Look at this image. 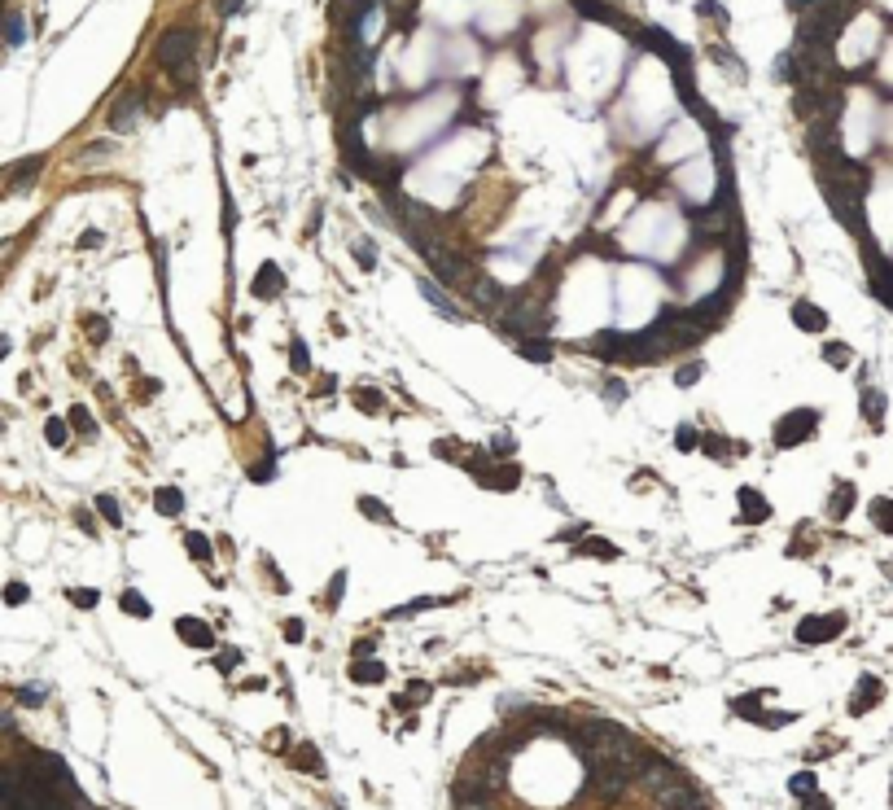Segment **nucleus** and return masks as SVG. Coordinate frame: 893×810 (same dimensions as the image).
<instances>
[{
    "label": "nucleus",
    "mask_w": 893,
    "mask_h": 810,
    "mask_svg": "<svg viewBox=\"0 0 893 810\" xmlns=\"http://www.w3.org/2000/svg\"><path fill=\"white\" fill-rule=\"evenodd\" d=\"M154 53H158V62H162L167 70L193 62V53H197V31H193V27H167V31L158 35V44H154Z\"/></svg>",
    "instance_id": "f257e3e1"
},
{
    "label": "nucleus",
    "mask_w": 893,
    "mask_h": 810,
    "mask_svg": "<svg viewBox=\"0 0 893 810\" xmlns=\"http://www.w3.org/2000/svg\"><path fill=\"white\" fill-rule=\"evenodd\" d=\"M814 429H819V412L814 408H797V412H788V416H780L775 421V447L780 451H793V447H802Z\"/></svg>",
    "instance_id": "f03ea898"
},
{
    "label": "nucleus",
    "mask_w": 893,
    "mask_h": 810,
    "mask_svg": "<svg viewBox=\"0 0 893 810\" xmlns=\"http://www.w3.org/2000/svg\"><path fill=\"white\" fill-rule=\"evenodd\" d=\"M653 801H657V810H705V797L687 780H675V784H666V789H653Z\"/></svg>",
    "instance_id": "7ed1b4c3"
},
{
    "label": "nucleus",
    "mask_w": 893,
    "mask_h": 810,
    "mask_svg": "<svg viewBox=\"0 0 893 810\" xmlns=\"http://www.w3.org/2000/svg\"><path fill=\"white\" fill-rule=\"evenodd\" d=\"M845 631V614H819V618H806L797 622V640L802 644H828Z\"/></svg>",
    "instance_id": "20e7f679"
},
{
    "label": "nucleus",
    "mask_w": 893,
    "mask_h": 810,
    "mask_svg": "<svg viewBox=\"0 0 893 810\" xmlns=\"http://www.w3.org/2000/svg\"><path fill=\"white\" fill-rule=\"evenodd\" d=\"M626 784H631V780H626L622 771H614L609 762H587V789H592L596 797H618Z\"/></svg>",
    "instance_id": "39448f33"
},
{
    "label": "nucleus",
    "mask_w": 893,
    "mask_h": 810,
    "mask_svg": "<svg viewBox=\"0 0 893 810\" xmlns=\"http://www.w3.org/2000/svg\"><path fill=\"white\" fill-rule=\"evenodd\" d=\"M140 106H145V92H136V88H132V92H123V96L114 101V110H110V128H114V132H127V128L136 123Z\"/></svg>",
    "instance_id": "423d86ee"
},
{
    "label": "nucleus",
    "mask_w": 893,
    "mask_h": 810,
    "mask_svg": "<svg viewBox=\"0 0 893 810\" xmlns=\"http://www.w3.org/2000/svg\"><path fill=\"white\" fill-rule=\"evenodd\" d=\"M736 499H740V521H745V526H758V521H767V517H771L767 495H758L753 487H740V491H736Z\"/></svg>",
    "instance_id": "0eeeda50"
},
{
    "label": "nucleus",
    "mask_w": 893,
    "mask_h": 810,
    "mask_svg": "<svg viewBox=\"0 0 893 810\" xmlns=\"http://www.w3.org/2000/svg\"><path fill=\"white\" fill-rule=\"evenodd\" d=\"M517 482H521V469L517 465H487L477 473V487H487V491H517Z\"/></svg>",
    "instance_id": "6e6552de"
},
{
    "label": "nucleus",
    "mask_w": 893,
    "mask_h": 810,
    "mask_svg": "<svg viewBox=\"0 0 893 810\" xmlns=\"http://www.w3.org/2000/svg\"><path fill=\"white\" fill-rule=\"evenodd\" d=\"M175 636H180L189 648H211L215 644V631L201 618H175Z\"/></svg>",
    "instance_id": "1a4fd4ad"
},
{
    "label": "nucleus",
    "mask_w": 893,
    "mask_h": 810,
    "mask_svg": "<svg viewBox=\"0 0 893 810\" xmlns=\"http://www.w3.org/2000/svg\"><path fill=\"white\" fill-rule=\"evenodd\" d=\"M250 294H254V298H276V294H285V272H280L276 263H263L259 276L250 281Z\"/></svg>",
    "instance_id": "9d476101"
},
{
    "label": "nucleus",
    "mask_w": 893,
    "mask_h": 810,
    "mask_svg": "<svg viewBox=\"0 0 893 810\" xmlns=\"http://www.w3.org/2000/svg\"><path fill=\"white\" fill-rule=\"evenodd\" d=\"M880 697H884L880 679H876V675H863V679H858V692L850 697V714H867V710H872V705H876Z\"/></svg>",
    "instance_id": "9b49d317"
},
{
    "label": "nucleus",
    "mask_w": 893,
    "mask_h": 810,
    "mask_svg": "<svg viewBox=\"0 0 893 810\" xmlns=\"http://www.w3.org/2000/svg\"><path fill=\"white\" fill-rule=\"evenodd\" d=\"M854 499H858L854 482H836V491L828 495V517H832V521H845L850 509H854Z\"/></svg>",
    "instance_id": "f8f14e48"
},
{
    "label": "nucleus",
    "mask_w": 893,
    "mask_h": 810,
    "mask_svg": "<svg viewBox=\"0 0 893 810\" xmlns=\"http://www.w3.org/2000/svg\"><path fill=\"white\" fill-rule=\"evenodd\" d=\"M793 324L806 328V333H823L828 328V316L819 307H810V302H793Z\"/></svg>",
    "instance_id": "ddd939ff"
},
{
    "label": "nucleus",
    "mask_w": 893,
    "mask_h": 810,
    "mask_svg": "<svg viewBox=\"0 0 893 810\" xmlns=\"http://www.w3.org/2000/svg\"><path fill=\"white\" fill-rule=\"evenodd\" d=\"M154 509H158L162 517H180V513H184V491H180V487H158V491H154Z\"/></svg>",
    "instance_id": "4468645a"
},
{
    "label": "nucleus",
    "mask_w": 893,
    "mask_h": 810,
    "mask_svg": "<svg viewBox=\"0 0 893 810\" xmlns=\"http://www.w3.org/2000/svg\"><path fill=\"white\" fill-rule=\"evenodd\" d=\"M421 294L433 302V311H438V316H447V320H455V324L465 320V311H460V307H451V302H447V294H443L438 285H433V281H421Z\"/></svg>",
    "instance_id": "2eb2a0df"
},
{
    "label": "nucleus",
    "mask_w": 893,
    "mask_h": 810,
    "mask_svg": "<svg viewBox=\"0 0 893 810\" xmlns=\"http://www.w3.org/2000/svg\"><path fill=\"white\" fill-rule=\"evenodd\" d=\"M350 679L355 683H381V679H386V666H381L377 657H355V662H350Z\"/></svg>",
    "instance_id": "dca6fc26"
},
{
    "label": "nucleus",
    "mask_w": 893,
    "mask_h": 810,
    "mask_svg": "<svg viewBox=\"0 0 893 810\" xmlns=\"http://www.w3.org/2000/svg\"><path fill=\"white\" fill-rule=\"evenodd\" d=\"M517 355L534 360V364H552V342L543 338H517Z\"/></svg>",
    "instance_id": "f3484780"
},
{
    "label": "nucleus",
    "mask_w": 893,
    "mask_h": 810,
    "mask_svg": "<svg viewBox=\"0 0 893 810\" xmlns=\"http://www.w3.org/2000/svg\"><path fill=\"white\" fill-rule=\"evenodd\" d=\"M350 399H355V408H360V412H368V416H377L381 408H386V399H381V390H372V386H355V390H350Z\"/></svg>",
    "instance_id": "a211bd4d"
},
{
    "label": "nucleus",
    "mask_w": 893,
    "mask_h": 810,
    "mask_svg": "<svg viewBox=\"0 0 893 810\" xmlns=\"http://www.w3.org/2000/svg\"><path fill=\"white\" fill-rule=\"evenodd\" d=\"M867 513H872V526H876V530L893 535V499H884V495L872 499V504H867Z\"/></svg>",
    "instance_id": "6ab92c4d"
},
{
    "label": "nucleus",
    "mask_w": 893,
    "mask_h": 810,
    "mask_svg": "<svg viewBox=\"0 0 893 810\" xmlns=\"http://www.w3.org/2000/svg\"><path fill=\"white\" fill-rule=\"evenodd\" d=\"M294 767H298V771H311V775H324L320 749H316V745H298V749H294Z\"/></svg>",
    "instance_id": "aec40b11"
},
{
    "label": "nucleus",
    "mask_w": 893,
    "mask_h": 810,
    "mask_svg": "<svg viewBox=\"0 0 893 810\" xmlns=\"http://www.w3.org/2000/svg\"><path fill=\"white\" fill-rule=\"evenodd\" d=\"M184 548H189V556H193V561H201V565H206V561H211V556H215V548H211V539H206V535H201V530H189V535H184Z\"/></svg>",
    "instance_id": "412c9836"
},
{
    "label": "nucleus",
    "mask_w": 893,
    "mask_h": 810,
    "mask_svg": "<svg viewBox=\"0 0 893 810\" xmlns=\"http://www.w3.org/2000/svg\"><path fill=\"white\" fill-rule=\"evenodd\" d=\"M360 513L368 517V521H381V526H394V513L386 509L381 499H372V495H360Z\"/></svg>",
    "instance_id": "4be33fe9"
},
{
    "label": "nucleus",
    "mask_w": 893,
    "mask_h": 810,
    "mask_svg": "<svg viewBox=\"0 0 893 810\" xmlns=\"http://www.w3.org/2000/svg\"><path fill=\"white\" fill-rule=\"evenodd\" d=\"M582 552H587V556H596V561H618V548L609 543V539H596V535H587V539H582Z\"/></svg>",
    "instance_id": "5701e85b"
},
{
    "label": "nucleus",
    "mask_w": 893,
    "mask_h": 810,
    "mask_svg": "<svg viewBox=\"0 0 893 810\" xmlns=\"http://www.w3.org/2000/svg\"><path fill=\"white\" fill-rule=\"evenodd\" d=\"M118 604H123V614H132V618H149V614H154V609H149V600L140 592H132V587L118 596Z\"/></svg>",
    "instance_id": "b1692460"
},
{
    "label": "nucleus",
    "mask_w": 893,
    "mask_h": 810,
    "mask_svg": "<svg viewBox=\"0 0 893 810\" xmlns=\"http://www.w3.org/2000/svg\"><path fill=\"white\" fill-rule=\"evenodd\" d=\"M863 416L872 421V425L884 421V394L880 390H863Z\"/></svg>",
    "instance_id": "393cba45"
},
{
    "label": "nucleus",
    "mask_w": 893,
    "mask_h": 810,
    "mask_svg": "<svg viewBox=\"0 0 893 810\" xmlns=\"http://www.w3.org/2000/svg\"><path fill=\"white\" fill-rule=\"evenodd\" d=\"M289 364H294V372H302V377L311 372V350H307V342H302V338L289 342Z\"/></svg>",
    "instance_id": "a878e982"
},
{
    "label": "nucleus",
    "mask_w": 893,
    "mask_h": 810,
    "mask_svg": "<svg viewBox=\"0 0 893 810\" xmlns=\"http://www.w3.org/2000/svg\"><path fill=\"white\" fill-rule=\"evenodd\" d=\"M44 438H48V447H66L70 425H66L62 416H48V421H44Z\"/></svg>",
    "instance_id": "bb28decb"
},
{
    "label": "nucleus",
    "mask_w": 893,
    "mask_h": 810,
    "mask_svg": "<svg viewBox=\"0 0 893 810\" xmlns=\"http://www.w3.org/2000/svg\"><path fill=\"white\" fill-rule=\"evenodd\" d=\"M762 701H767V692H749V697H736V705H731V710L758 723V714H762Z\"/></svg>",
    "instance_id": "cd10ccee"
},
{
    "label": "nucleus",
    "mask_w": 893,
    "mask_h": 810,
    "mask_svg": "<svg viewBox=\"0 0 893 810\" xmlns=\"http://www.w3.org/2000/svg\"><path fill=\"white\" fill-rule=\"evenodd\" d=\"M701 372H705V364H701V360H692V364H679V372H675V386H679V390L697 386V382H701Z\"/></svg>",
    "instance_id": "c85d7f7f"
},
{
    "label": "nucleus",
    "mask_w": 893,
    "mask_h": 810,
    "mask_svg": "<svg viewBox=\"0 0 893 810\" xmlns=\"http://www.w3.org/2000/svg\"><path fill=\"white\" fill-rule=\"evenodd\" d=\"M814 789H819V780H814V771H802V775H793V780H788V793H793V797H810Z\"/></svg>",
    "instance_id": "c756f323"
},
{
    "label": "nucleus",
    "mask_w": 893,
    "mask_h": 810,
    "mask_svg": "<svg viewBox=\"0 0 893 810\" xmlns=\"http://www.w3.org/2000/svg\"><path fill=\"white\" fill-rule=\"evenodd\" d=\"M412 692H399L394 697V705L399 710H407V705H421V701H429V683H407Z\"/></svg>",
    "instance_id": "7c9ffc66"
},
{
    "label": "nucleus",
    "mask_w": 893,
    "mask_h": 810,
    "mask_svg": "<svg viewBox=\"0 0 893 810\" xmlns=\"http://www.w3.org/2000/svg\"><path fill=\"white\" fill-rule=\"evenodd\" d=\"M578 13L596 18V22H614V9H609L604 0H578Z\"/></svg>",
    "instance_id": "2f4dec72"
},
{
    "label": "nucleus",
    "mask_w": 893,
    "mask_h": 810,
    "mask_svg": "<svg viewBox=\"0 0 893 810\" xmlns=\"http://www.w3.org/2000/svg\"><path fill=\"white\" fill-rule=\"evenodd\" d=\"M675 447H679V451H697V447H701V434H697L692 425H679V429H675Z\"/></svg>",
    "instance_id": "473e14b6"
},
{
    "label": "nucleus",
    "mask_w": 893,
    "mask_h": 810,
    "mask_svg": "<svg viewBox=\"0 0 893 810\" xmlns=\"http://www.w3.org/2000/svg\"><path fill=\"white\" fill-rule=\"evenodd\" d=\"M96 509H101V517H106L110 526H123V513H118V499L114 495H96Z\"/></svg>",
    "instance_id": "72a5a7b5"
},
{
    "label": "nucleus",
    "mask_w": 893,
    "mask_h": 810,
    "mask_svg": "<svg viewBox=\"0 0 893 810\" xmlns=\"http://www.w3.org/2000/svg\"><path fill=\"white\" fill-rule=\"evenodd\" d=\"M96 600L101 596L92 587H70V604H74V609H96Z\"/></svg>",
    "instance_id": "f704fd0d"
},
{
    "label": "nucleus",
    "mask_w": 893,
    "mask_h": 810,
    "mask_svg": "<svg viewBox=\"0 0 893 810\" xmlns=\"http://www.w3.org/2000/svg\"><path fill=\"white\" fill-rule=\"evenodd\" d=\"M70 429H79V434H92V429H96L92 412H88V408H70Z\"/></svg>",
    "instance_id": "c9c22d12"
},
{
    "label": "nucleus",
    "mask_w": 893,
    "mask_h": 810,
    "mask_svg": "<svg viewBox=\"0 0 893 810\" xmlns=\"http://www.w3.org/2000/svg\"><path fill=\"white\" fill-rule=\"evenodd\" d=\"M35 171H40V158H27L18 171H13V180H9V189H18V184H27V180H35Z\"/></svg>",
    "instance_id": "e433bc0d"
},
{
    "label": "nucleus",
    "mask_w": 893,
    "mask_h": 810,
    "mask_svg": "<svg viewBox=\"0 0 893 810\" xmlns=\"http://www.w3.org/2000/svg\"><path fill=\"white\" fill-rule=\"evenodd\" d=\"M342 596H346V570H338L333 578H328V596H324V600H328V604H338Z\"/></svg>",
    "instance_id": "4c0bfd02"
},
{
    "label": "nucleus",
    "mask_w": 893,
    "mask_h": 810,
    "mask_svg": "<svg viewBox=\"0 0 893 810\" xmlns=\"http://www.w3.org/2000/svg\"><path fill=\"white\" fill-rule=\"evenodd\" d=\"M701 451L714 455V460H727V438H719V434H714V438H701Z\"/></svg>",
    "instance_id": "58836bf2"
},
{
    "label": "nucleus",
    "mask_w": 893,
    "mask_h": 810,
    "mask_svg": "<svg viewBox=\"0 0 893 810\" xmlns=\"http://www.w3.org/2000/svg\"><path fill=\"white\" fill-rule=\"evenodd\" d=\"M44 688H35V683H27V688H18V705H44Z\"/></svg>",
    "instance_id": "ea45409f"
},
{
    "label": "nucleus",
    "mask_w": 893,
    "mask_h": 810,
    "mask_svg": "<svg viewBox=\"0 0 893 810\" xmlns=\"http://www.w3.org/2000/svg\"><path fill=\"white\" fill-rule=\"evenodd\" d=\"M433 455H443V460H460V443H455V438H438V443H433Z\"/></svg>",
    "instance_id": "a19ab883"
},
{
    "label": "nucleus",
    "mask_w": 893,
    "mask_h": 810,
    "mask_svg": "<svg viewBox=\"0 0 893 810\" xmlns=\"http://www.w3.org/2000/svg\"><path fill=\"white\" fill-rule=\"evenodd\" d=\"M823 360H828V364H850V346L828 342V346H823Z\"/></svg>",
    "instance_id": "79ce46f5"
},
{
    "label": "nucleus",
    "mask_w": 893,
    "mask_h": 810,
    "mask_svg": "<svg viewBox=\"0 0 893 810\" xmlns=\"http://www.w3.org/2000/svg\"><path fill=\"white\" fill-rule=\"evenodd\" d=\"M5 40H9V44H22V40H27V27H22V18H5Z\"/></svg>",
    "instance_id": "37998d69"
},
{
    "label": "nucleus",
    "mask_w": 893,
    "mask_h": 810,
    "mask_svg": "<svg viewBox=\"0 0 893 810\" xmlns=\"http://www.w3.org/2000/svg\"><path fill=\"white\" fill-rule=\"evenodd\" d=\"M350 250H355V259H360V263H364V267H377V250H372V245H368V241H355V245H350Z\"/></svg>",
    "instance_id": "c03bdc74"
},
{
    "label": "nucleus",
    "mask_w": 893,
    "mask_h": 810,
    "mask_svg": "<svg viewBox=\"0 0 893 810\" xmlns=\"http://www.w3.org/2000/svg\"><path fill=\"white\" fill-rule=\"evenodd\" d=\"M27 596H31L27 583H9V587H5V604H27Z\"/></svg>",
    "instance_id": "a18cd8bd"
},
{
    "label": "nucleus",
    "mask_w": 893,
    "mask_h": 810,
    "mask_svg": "<svg viewBox=\"0 0 893 810\" xmlns=\"http://www.w3.org/2000/svg\"><path fill=\"white\" fill-rule=\"evenodd\" d=\"M302 636H307L302 618H289V622H285V640H289V644H302Z\"/></svg>",
    "instance_id": "49530a36"
},
{
    "label": "nucleus",
    "mask_w": 893,
    "mask_h": 810,
    "mask_svg": "<svg viewBox=\"0 0 893 810\" xmlns=\"http://www.w3.org/2000/svg\"><path fill=\"white\" fill-rule=\"evenodd\" d=\"M802 810H832V801L823 793H810V797H802Z\"/></svg>",
    "instance_id": "de8ad7c7"
},
{
    "label": "nucleus",
    "mask_w": 893,
    "mask_h": 810,
    "mask_svg": "<svg viewBox=\"0 0 893 810\" xmlns=\"http://www.w3.org/2000/svg\"><path fill=\"white\" fill-rule=\"evenodd\" d=\"M74 526L84 530V535H96V526H92V517H88V509H74Z\"/></svg>",
    "instance_id": "09e8293b"
},
{
    "label": "nucleus",
    "mask_w": 893,
    "mask_h": 810,
    "mask_svg": "<svg viewBox=\"0 0 893 810\" xmlns=\"http://www.w3.org/2000/svg\"><path fill=\"white\" fill-rule=\"evenodd\" d=\"M697 13H705V18H727V9H723V5H714V0H701Z\"/></svg>",
    "instance_id": "8fccbe9b"
},
{
    "label": "nucleus",
    "mask_w": 893,
    "mask_h": 810,
    "mask_svg": "<svg viewBox=\"0 0 893 810\" xmlns=\"http://www.w3.org/2000/svg\"><path fill=\"white\" fill-rule=\"evenodd\" d=\"M508 451H513V438H508V434L491 438V455H508Z\"/></svg>",
    "instance_id": "3c124183"
},
{
    "label": "nucleus",
    "mask_w": 893,
    "mask_h": 810,
    "mask_svg": "<svg viewBox=\"0 0 893 810\" xmlns=\"http://www.w3.org/2000/svg\"><path fill=\"white\" fill-rule=\"evenodd\" d=\"M250 477H254V482H272V477H276V465H259Z\"/></svg>",
    "instance_id": "603ef678"
},
{
    "label": "nucleus",
    "mask_w": 893,
    "mask_h": 810,
    "mask_svg": "<svg viewBox=\"0 0 893 810\" xmlns=\"http://www.w3.org/2000/svg\"><path fill=\"white\" fill-rule=\"evenodd\" d=\"M101 241H106V237H101L96 228H92V233H84V237H79V245H84V250H92V245H101Z\"/></svg>",
    "instance_id": "864d4df0"
},
{
    "label": "nucleus",
    "mask_w": 893,
    "mask_h": 810,
    "mask_svg": "<svg viewBox=\"0 0 893 810\" xmlns=\"http://www.w3.org/2000/svg\"><path fill=\"white\" fill-rule=\"evenodd\" d=\"M237 662H241V653H237V657H233V653H223V657H219V662H215V666H219V670H233Z\"/></svg>",
    "instance_id": "5fc2aeb1"
},
{
    "label": "nucleus",
    "mask_w": 893,
    "mask_h": 810,
    "mask_svg": "<svg viewBox=\"0 0 893 810\" xmlns=\"http://www.w3.org/2000/svg\"><path fill=\"white\" fill-rule=\"evenodd\" d=\"M241 5H245V0H219V13H223V18H228V13H237V9H241Z\"/></svg>",
    "instance_id": "6e6d98bb"
},
{
    "label": "nucleus",
    "mask_w": 893,
    "mask_h": 810,
    "mask_svg": "<svg viewBox=\"0 0 893 810\" xmlns=\"http://www.w3.org/2000/svg\"><path fill=\"white\" fill-rule=\"evenodd\" d=\"M604 394H609V399H626V386H622V382H614V386H609Z\"/></svg>",
    "instance_id": "4d7b16f0"
}]
</instances>
